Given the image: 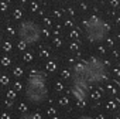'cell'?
Instances as JSON below:
<instances>
[{
  "label": "cell",
  "mask_w": 120,
  "mask_h": 119,
  "mask_svg": "<svg viewBox=\"0 0 120 119\" xmlns=\"http://www.w3.org/2000/svg\"><path fill=\"white\" fill-rule=\"evenodd\" d=\"M27 98L34 102L40 103L47 98V87H45V77L41 72H34L28 78L27 88H26Z\"/></svg>",
  "instance_id": "6da1fadb"
},
{
  "label": "cell",
  "mask_w": 120,
  "mask_h": 119,
  "mask_svg": "<svg viewBox=\"0 0 120 119\" xmlns=\"http://www.w3.org/2000/svg\"><path fill=\"white\" fill-rule=\"evenodd\" d=\"M20 37L26 43H34L40 38V28L34 23L27 21V23L21 24V27H20Z\"/></svg>",
  "instance_id": "7a4b0ae2"
},
{
  "label": "cell",
  "mask_w": 120,
  "mask_h": 119,
  "mask_svg": "<svg viewBox=\"0 0 120 119\" xmlns=\"http://www.w3.org/2000/svg\"><path fill=\"white\" fill-rule=\"evenodd\" d=\"M103 72H102V65L96 61V60H92V61L85 65V78L90 82H96L102 78Z\"/></svg>",
  "instance_id": "3957f363"
},
{
  "label": "cell",
  "mask_w": 120,
  "mask_h": 119,
  "mask_svg": "<svg viewBox=\"0 0 120 119\" xmlns=\"http://www.w3.org/2000/svg\"><path fill=\"white\" fill-rule=\"evenodd\" d=\"M2 64H3L4 67H7V65L11 64V60H10L9 57H3V58H2Z\"/></svg>",
  "instance_id": "277c9868"
},
{
  "label": "cell",
  "mask_w": 120,
  "mask_h": 119,
  "mask_svg": "<svg viewBox=\"0 0 120 119\" xmlns=\"http://www.w3.org/2000/svg\"><path fill=\"white\" fill-rule=\"evenodd\" d=\"M20 119H40V116L38 115H28L27 113V115H23Z\"/></svg>",
  "instance_id": "5b68a950"
},
{
  "label": "cell",
  "mask_w": 120,
  "mask_h": 119,
  "mask_svg": "<svg viewBox=\"0 0 120 119\" xmlns=\"http://www.w3.org/2000/svg\"><path fill=\"white\" fill-rule=\"evenodd\" d=\"M47 70L48 71H55L56 70V64L55 63H48L47 64Z\"/></svg>",
  "instance_id": "8992f818"
},
{
  "label": "cell",
  "mask_w": 120,
  "mask_h": 119,
  "mask_svg": "<svg viewBox=\"0 0 120 119\" xmlns=\"http://www.w3.org/2000/svg\"><path fill=\"white\" fill-rule=\"evenodd\" d=\"M14 75H16V77H21V75H23V68H20V67L14 68Z\"/></svg>",
  "instance_id": "52a82bcc"
},
{
  "label": "cell",
  "mask_w": 120,
  "mask_h": 119,
  "mask_svg": "<svg viewBox=\"0 0 120 119\" xmlns=\"http://www.w3.org/2000/svg\"><path fill=\"white\" fill-rule=\"evenodd\" d=\"M7 98L13 101V99L16 98V92H14V91H9V94H7Z\"/></svg>",
  "instance_id": "ba28073f"
},
{
  "label": "cell",
  "mask_w": 120,
  "mask_h": 119,
  "mask_svg": "<svg viewBox=\"0 0 120 119\" xmlns=\"http://www.w3.org/2000/svg\"><path fill=\"white\" fill-rule=\"evenodd\" d=\"M0 81H2V84H9V78L6 77V75H2V77H0Z\"/></svg>",
  "instance_id": "9c48e42d"
},
{
  "label": "cell",
  "mask_w": 120,
  "mask_h": 119,
  "mask_svg": "<svg viewBox=\"0 0 120 119\" xmlns=\"http://www.w3.org/2000/svg\"><path fill=\"white\" fill-rule=\"evenodd\" d=\"M26 45H27V43H26L24 40H21V41H20V44H19V48H20V50H24V48H26Z\"/></svg>",
  "instance_id": "30bf717a"
},
{
  "label": "cell",
  "mask_w": 120,
  "mask_h": 119,
  "mask_svg": "<svg viewBox=\"0 0 120 119\" xmlns=\"http://www.w3.org/2000/svg\"><path fill=\"white\" fill-rule=\"evenodd\" d=\"M31 58H33V55H31L30 52H27V54H24V60H26V61H31Z\"/></svg>",
  "instance_id": "8fae6325"
},
{
  "label": "cell",
  "mask_w": 120,
  "mask_h": 119,
  "mask_svg": "<svg viewBox=\"0 0 120 119\" xmlns=\"http://www.w3.org/2000/svg\"><path fill=\"white\" fill-rule=\"evenodd\" d=\"M0 119H11V116H10L9 113H6V112H4V113H2V116H0Z\"/></svg>",
  "instance_id": "7c38bea8"
},
{
  "label": "cell",
  "mask_w": 120,
  "mask_h": 119,
  "mask_svg": "<svg viewBox=\"0 0 120 119\" xmlns=\"http://www.w3.org/2000/svg\"><path fill=\"white\" fill-rule=\"evenodd\" d=\"M4 50H6V51H10V50H11V44H10V43H6V44H4Z\"/></svg>",
  "instance_id": "4fadbf2b"
},
{
  "label": "cell",
  "mask_w": 120,
  "mask_h": 119,
  "mask_svg": "<svg viewBox=\"0 0 120 119\" xmlns=\"http://www.w3.org/2000/svg\"><path fill=\"white\" fill-rule=\"evenodd\" d=\"M14 17H16V19H20V17H21V12H20V10H17V12L14 13Z\"/></svg>",
  "instance_id": "5bb4252c"
},
{
  "label": "cell",
  "mask_w": 120,
  "mask_h": 119,
  "mask_svg": "<svg viewBox=\"0 0 120 119\" xmlns=\"http://www.w3.org/2000/svg\"><path fill=\"white\" fill-rule=\"evenodd\" d=\"M21 89V84H16L14 85V91H20Z\"/></svg>",
  "instance_id": "9a60e30c"
},
{
  "label": "cell",
  "mask_w": 120,
  "mask_h": 119,
  "mask_svg": "<svg viewBox=\"0 0 120 119\" xmlns=\"http://www.w3.org/2000/svg\"><path fill=\"white\" fill-rule=\"evenodd\" d=\"M61 103L65 105V103H67V98H61Z\"/></svg>",
  "instance_id": "2e32d148"
},
{
  "label": "cell",
  "mask_w": 120,
  "mask_h": 119,
  "mask_svg": "<svg viewBox=\"0 0 120 119\" xmlns=\"http://www.w3.org/2000/svg\"><path fill=\"white\" fill-rule=\"evenodd\" d=\"M79 119H93V118H90V116H81Z\"/></svg>",
  "instance_id": "e0dca14e"
},
{
  "label": "cell",
  "mask_w": 120,
  "mask_h": 119,
  "mask_svg": "<svg viewBox=\"0 0 120 119\" xmlns=\"http://www.w3.org/2000/svg\"><path fill=\"white\" fill-rule=\"evenodd\" d=\"M21 2H26V0H21Z\"/></svg>",
  "instance_id": "ac0fdd59"
}]
</instances>
